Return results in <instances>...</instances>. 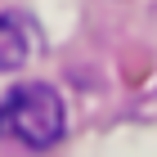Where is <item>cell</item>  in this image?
Returning a JSON list of instances; mask_svg holds the SVG:
<instances>
[{
    "label": "cell",
    "instance_id": "7a4b0ae2",
    "mask_svg": "<svg viewBox=\"0 0 157 157\" xmlns=\"http://www.w3.org/2000/svg\"><path fill=\"white\" fill-rule=\"evenodd\" d=\"M32 45H36V32L23 13H0V72H18L32 59Z\"/></svg>",
    "mask_w": 157,
    "mask_h": 157
},
{
    "label": "cell",
    "instance_id": "6da1fadb",
    "mask_svg": "<svg viewBox=\"0 0 157 157\" xmlns=\"http://www.w3.org/2000/svg\"><path fill=\"white\" fill-rule=\"evenodd\" d=\"M67 130V112H63V99L54 85L45 81H23L13 85L5 103H0V139H13L23 148H54Z\"/></svg>",
    "mask_w": 157,
    "mask_h": 157
}]
</instances>
